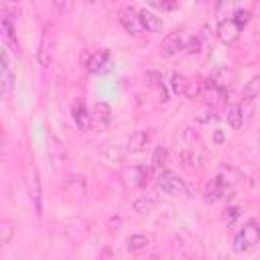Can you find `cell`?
Returning a JSON list of instances; mask_svg holds the SVG:
<instances>
[{"instance_id":"obj_1","label":"cell","mask_w":260,"mask_h":260,"mask_svg":"<svg viewBox=\"0 0 260 260\" xmlns=\"http://www.w3.org/2000/svg\"><path fill=\"white\" fill-rule=\"evenodd\" d=\"M258 242H260V223L256 219H248L244 223V228H240L236 232L234 242H232V250L236 254H244V252L252 250Z\"/></svg>"},{"instance_id":"obj_2","label":"cell","mask_w":260,"mask_h":260,"mask_svg":"<svg viewBox=\"0 0 260 260\" xmlns=\"http://www.w3.org/2000/svg\"><path fill=\"white\" fill-rule=\"evenodd\" d=\"M24 187H26V195L32 203V209L37 215L43 213V189H41V179H39V171L35 167L26 169L24 175Z\"/></svg>"},{"instance_id":"obj_3","label":"cell","mask_w":260,"mask_h":260,"mask_svg":"<svg viewBox=\"0 0 260 260\" xmlns=\"http://www.w3.org/2000/svg\"><path fill=\"white\" fill-rule=\"evenodd\" d=\"M156 185L173 197H189V189H187L185 181L179 175H175L173 171H160V175L156 177Z\"/></svg>"},{"instance_id":"obj_4","label":"cell","mask_w":260,"mask_h":260,"mask_svg":"<svg viewBox=\"0 0 260 260\" xmlns=\"http://www.w3.org/2000/svg\"><path fill=\"white\" fill-rule=\"evenodd\" d=\"M89 116H91V128L95 132H104L108 130L110 122H112V110L106 102H95L89 110Z\"/></svg>"},{"instance_id":"obj_5","label":"cell","mask_w":260,"mask_h":260,"mask_svg":"<svg viewBox=\"0 0 260 260\" xmlns=\"http://www.w3.org/2000/svg\"><path fill=\"white\" fill-rule=\"evenodd\" d=\"M112 69V53L108 49H98L95 53H91V57L87 59V71L93 75H102L108 73Z\"/></svg>"},{"instance_id":"obj_6","label":"cell","mask_w":260,"mask_h":260,"mask_svg":"<svg viewBox=\"0 0 260 260\" xmlns=\"http://www.w3.org/2000/svg\"><path fill=\"white\" fill-rule=\"evenodd\" d=\"M185 47H187V41L181 32H169L160 43V55L162 57H173L179 51H183Z\"/></svg>"},{"instance_id":"obj_7","label":"cell","mask_w":260,"mask_h":260,"mask_svg":"<svg viewBox=\"0 0 260 260\" xmlns=\"http://www.w3.org/2000/svg\"><path fill=\"white\" fill-rule=\"evenodd\" d=\"M12 81H14V73H12V67H10L8 47H4L2 49V55H0V85H2V95H8L10 93Z\"/></svg>"},{"instance_id":"obj_8","label":"cell","mask_w":260,"mask_h":260,"mask_svg":"<svg viewBox=\"0 0 260 260\" xmlns=\"http://www.w3.org/2000/svg\"><path fill=\"white\" fill-rule=\"evenodd\" d=\"M240 26L234 22V18H221L219 24H217V39L223 43V45H232L238 41L240 37Z\"/></svg>"},{"instance_id":"obj_9","label":"cell","mask_w":260,"mask_h":260,"mask_svg":"<svg viewBox=\"0 0 260 260\" xmlns=\"http://www.w3.org/2000/svg\"><path fill=\"white\" fill-rule=\"evenodd\" d=\"M122 179H124V185L128 189H138V187H142L146 183L148 171L144 167H136V165L134 167H126L124 173H122Z\"/></svg>"},{"instance_id":"obj_10","label":"cell","mask_w":260,"mask_h":260,"mask_svg":"<svg viewBox=\"0 0 260 260\" xmlns=\"http://www.w3.org/2000/svg\"><path fill=\"white\" fill-rule=\"evenodd\" d=\"M118 20H120V24L124 26V30L126 32H130V35H140L142 32V22H140V18H138V14H134L130 8H122L120 12H118Z\"/></svg>"},{"instance_id":"obj_11","label":"cell","mask_w":260,"mask_h":260,"mask_svg":"<svg viewBox=\"0 0 260 260\" xmlns=\"http://www.w3.org/2000/svg\"><path fill=\"white\" fill-rule=\"evenodd\" d=\"M138 18H140L142 26H144L148 32H160V30H162V26H165L162 18H160V16H156L154 12L146 10V8L138 10Z\"/></svg>"},{"instance_id":"obj_12","label":"cell","mask_w":260,"mask_h":260,"mask_svg":"<svg viewBox=\"0 0 260 260\" xmlns=\"http://www.w3.org/2000/svg\"><path fill=\"white\" fill-rule=\"evenodd\" d=\"M65 191H67V195H71L73 199L83 197V195L87 193V181H85V177L71 175V177L67 179V183H65Z\"/></svg>"},{"instance_id":"obj_13","label":"cell","mask_w":260,"mask_h":260,"mask_svg":"<svg viewBox=\"0 0 260 260\" xmlns=\"http://www.w3.org/2000/svg\"><path fill=\"white\" fill-rule=\"evenodd\" d=\"M148 140H150V130H134V132L130 134V138H128L126 148H128L130 152H140V150L148 144Z\"/></svg>"},{"instance_id":"obj_14","label":"cell","mask_w":260,"mask_h":260,"mask_svg":"<svg viewBox=\"0 0 260 260\" xmlns=\"http://www.w3.org/2000/svg\"><path fill=\"white\" fill-rule=\"evenodd\" d=\"M73 120H75V124H77L79 130L91 128V116H89L87 108H85L81 102H77V104L73 106Z\"/></svg>"},{"instance_id":"obj_15","label":"cell","mask_w":260,"mask_h":260,"mask_svg":"<svg viewBox=\"0 0 260 260\" xmlns=\"http://www.w3.org/2000/svg\"><path fill=\"white\" fill-rule=\"evenodd\" d=\"M213 83H217L219 87H228V85H232L234 81H236V71L234 69H230V67H219L211 77H209Z\"/></svg>"},{"instance_id":"obj_16","label":"cell","mask_w":260,"mask_h":260,"mask_svg":"<svg viewBox=\"0 0 260 260\" xmlns=\"http://www.w3.org/2000/svg\"><path fill=\"white\" fill-rule=\"evenodd\" d=\"M124 156V150L118 144H104L100 150V158L104 162H120Z\"/></svg>"},{"instance_id":"obj_17","label":"cell","mask_w":260,"mask_h":260,"mask_svg":"<svg viewBox=\"0 0 260 260\" xmlns=\"http://www.w3.org/2000/svg\"><path fill=\"white\" fill-rule=\"evenodd\" d=\"M156 205H158V197L156 195H142V197H138L134 201V211H138V213H150V211L156 209Z\"/></svg>"},{"instance_id":"obj_18","label":"cell","mask_w":260,"mask_h":260,"mask_svg":"<svg viewBox=\"0 0 260 260\" xmlns=\"http://www.w3.org/2000/svg\"><path fill=\"white\" fill-rule=\"evenodd\" d=\"M148 246H150V236H146V234H134V236H128V240H126V248L130 252H142Z\"/></svg>"},{"instance_id":"obj_19","label":"cell","mask_w":260,"mask_h":260,"mask_svg":"<svg viewBox=\"0 0 260 260\" xmlns=\"http://www.w3.org/2000/svg\"><path fill=\"white\" fill-rule=\"evenodd\" d=\"M225 120H228V124H230L234 130L242 128V124H244L242 108H240L238 104H230V106H228V110H225Z\"/></svg>"},{"instance_id":"obj_20","label":"cell","mask_w":260,"mask_h":260,"mask_svg":"<svg viewBox=\"0 0 260 260\" xmlns=\"http://www.w3.org/2000/svg\"><path fill=\"white\" fill-rule=\"evenodd\" d=\"M223 191H225V187H223V183L215 177L207 187H205V201L207 203H215L221 195H223Z\"/></svg>"},{"instance_id":"obj_21","label":"cell","mask_w":260,"mask_h":260,"mask_svg":"<svg viewBox=\"0 0 260 260\" xmlns=\"http://www.w3.org/2000/svg\"><path fill=\"white\" fill-rule=\"evenodd\" d=\"M189 85H191V81L185 77V75H181V73H173L171 75V89L179 95H185L187 93V89H189Z\"/></svg>"},{"instance_id":"obj_22","label":"cell","mask_w":260,"mask_h":260,"mask_svg":"<svg viewBox=\"0 0 260 260\" xmlns=\"http://www.w3.org/2000/svg\"><path fill=\"white\" fill-rule=\"evenodd\" d=\"M244 100H254L260 95V75H254L246 85H244V91H242Z\"/></svg>"},{"instance_id":"obj_23","label":"cell","mask_w":260,"mask_h":260,"mask_svg":"<svg viewBox=\"0 0 260 260\" xmlns=\"http://www.w3.org/2000/svg\"><path fill=\"white\" fill-rule=\"evenodd\" d=\"M12 236H14V223L10 219H2L0 221V246L10 244Z\"/></svg>"},{"instance_id":"obj_24","label":"cell","mask_w":260,"mask_h":260,"mask_svg":"<svg viewBox=\"0 0 260 260\" xmlns=\"http://www.w3.org/2000/svg\"><path fill=\"white\" fill-rule=\"evenodd\" d=\"M169 162V150L165 146H156L154 152H152V167L156 169H165Z\"/></svg>"},{"instance_id":"obj_25","label":"cell","mask_w":260,"mask_h":260,"mask_svg":"<svg viewBox=\"0 0 260 260\" xmlns=\"http://www.w3.org/2000/svg\"><path fill=\"white\" fill-rule=\"evenodd\" d=\"M2 35H4V41H6V45H12L14 47V51H18V43H16V39H14V30H12V24H10V20L4 16L2 18Z\"/></svg>"},{"instance_id":"obj_26","label":"cell","mask_w":260,"mask_h":260,"mask_svg":"<svg viewBox=\"0 0 260 260\" xmlns=\"http://www.w3.org/2000/svg\"><path fill=\"white\" fill-rule=\"evenodd\" d=\"M234 22H236L240 28H244V26L250 22V12H248V10H244V8L236 10V12H234Z\"/></svg>"},{"instance_id":"obj_27","label":"cell","mask_w":260,"mask_h":260,"mask_svg":"<svg viewBox=\"0 0 260 260\" xmlns=\"http://www.w3.org/2000/svg\"><path fill=\"white\" fill-rule=\"evenodd\" d=\"M215 118H217V116H215V112H213L211 106H207L205 110H201V112L195 116V120L201 122V124H207V122H211V120H215Z\"/></svg>"},{"instance_id":"obj_28","label":"cell","mask_w":260,"mask_h":260,"mask_svg":"<svg viewBox=\"0 0 260 260\" xmlns=\"http://www.w3.org/2000/svg\"><path fill=\"white\" fill-rule=\"evenodd\" d=\"M240 213H242V211H240V207H228V209H225L223 219H225L228 223H234V221L240 217Z\"/></svg>"},{"instance_id":"obj_29","label":"cell","mask_w":260,"mask_h":260,"mask_svg":"<svg viewBox=\"0 0 260 260\" xmlns=\"http://www.w3.org/2000/svg\"><path fill=\"white\" fill-rule=\"evenodd\" d=\"M152 4H154L156 8H160V10H173V8L177 6L175 0H152Z\"/></svg>"},{"instance_id":"obj_30","label":"cell","mask_w":260,"mask_h":260,"mask_svg":"<svg viewBox=\"0 0 260 260\" xmlns=\"http://www.w3.org/2000/svg\"><path fill=\"white\" fill-rule=\"evenodd\" d=\"M189 53H199L201 51V41L199 39H195V37H191L189 41H187V47H185Z\"/></svg>"},{"instance_id":"obj_31","label":"cell","mask_w":260,"mask_h":260,"mask_svg":"<svg viewBox=\"0 0 260 260\" xmlns=\"http://www.w3.org/2000/svg\"><path fill=\"white\" fill-rule=\"evenodd\" d=\"M55 2V6L59 8V12H69L71 8H73V0H53Z\"/></svg>"},{"instance_id":"obj_32","label":"cell","mask_w":260,"mask_h":260,"mask_svg":"<svg viewBox=\"0 0 260 260\" xmlns=\"http://www.w3.org/2000/svg\"><path fill=\"white\" fill-rule=\"evenodd\" d=\"M230 2H232V0H217V6H215V12H217V14L221 16V14H223V8H225V6H230Z\"/></svg>"},{"instance_id":"obj_33","label":"cell","mask_w":260,"mask_h":260,"mask_svg":"<svg viewBox=\"0 0 260 260\" xmlns=\"http://www.w3.org/2000/svg\"><path fill=\"white\" fill-rule=\"evenodd\" d=\"M213 142H215V144H221V142H223V132H221V130H215V132H213Z\"/></svg>"},{"instance_id":"obj_34","label":"cell","mask_w":260,"mask_h":260,"mask_svg":"<svg viewBox=\"0 0 260 260\" xmlns=\"http://www.w3.org/2000/svg\"><path fill=\"white\" fill-rule=\"evenodd\" d=\"M85 2H87V4H93V2H95V0H85Z\"/></svg>"},{"instance_id":"obj_35","label":"cell","mask_w":260,"mask_h":260,"mask_svg":"<svg viewBox=\"0 0 260 260\" xmlns=\"http://www.w3.org/2000/svg\"><path fill=\"white\" fill-rule=\"evenodd\" d=\"M10 2H16V0H10Z\"/></svg>"},{"instance_id":"obj_36","label":"cell","mask_w":260,"mask_h":260,"mask_svg":"<svg viewBox=\"0 0 260 260\" xmlns=\"http://www.w3.org/2000/svg\"><path fill=\"white\" fill-rule=\"evenodd\" d=\"M112 2H114V0H112Z\"/></svg>"}]
</instances>
